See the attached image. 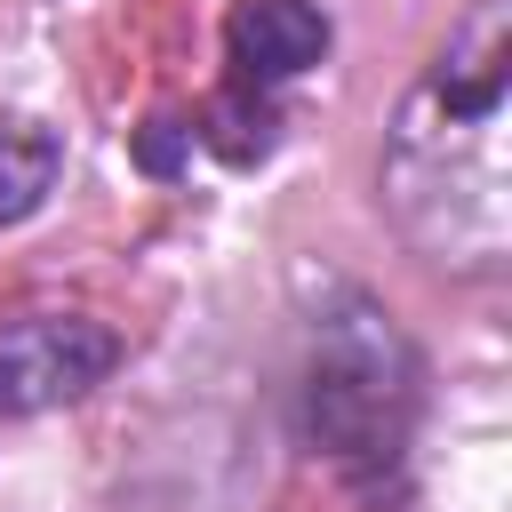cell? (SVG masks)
Returning <instances> with one entry per match:
<instances>
[{
    "mask_svg": "<svg viewBox=\"0 0 512 512\" xmlns=\"http://www.w3.org/2000/svg\"><path fill=\"white\" fill-rule=\"evenodd\" d=\"M304 432L312 448L352 480L384 488L408 464L416 432V352L392 328V312L360 288H328L312 312V352H304Z\"/></svg>",
    "mask_w": 512,
    "mask_h": 512,
    "instance_id": "obj_2",
    "label": "cell"
},
{
    "mask_svg": "<svg viewBox=\"0 0 512 512\" xmlns=\"http://www.w3.org/2000/svg\"><path fill=\"white\" fill-rule=\"evenodd\" d=\"M120 360L104 320L80 312H32L0 328V416H32L56 400H80L88 384H104Z\"/></svg>",
    "mask_w": 512,
    "mask_h": 512,
    "instance_id": "obj_3",
    "label": "cell"
},
{
    "mask_svg": "<svg viewBox=\"0 0 512 512\" xmlns=\"http://www.w3.org/2000/svg\"><path fill=\"white\" fill-rule=\"evenodd\" d=\"M504 104H512V0H472L384 128L376 160L384 208L400 240L456 280H496L512 264Z\"/></svg>",
    "mask_w": 512,
    "mask_h": 512,
    "instance_id": "obj_1",
    "label": "cell"
},
{
    "mask_svg": "<svg viewBox=\"0 0 512 512\" xmlns=\"http://www.w3.org/2000/svg\"><path fill=\"white\" fill-rule=\"evenodd\" d=\"M224 48H232V88H280L296 72H312L328 56V16L312 0H232V24H224Z\"/></svg>",
    "mask_w": 512,
    "mask_h": 512,
    "instance_id": "obj_4",
    "label": "cell"
},
{
    "mask_svg": "<svg viewBox=\"0 0 512 512\" xmlns=\"http://www.w3.org/2000/svg\"><path fill=\"white\" fill-rule=\"evenodd\" d=\"M56 168H64L56 128L32 120V112H0V224L32 216L48 200V184H56Z\"/></svg>",
    "mask_w": 512,
    "mask_h": 512,
    "instance_id": "obj_5",
    "label": "cell"
},
{
    "mask_svg": "<svg viewBox=\"0 0 512 512\" xmlns=\"http://www.w3.org/2000/svg\"><path fill=\"white\" fill-rule=\"evenodd\" d=\"M200 136H208L224 160H256V152L272 144V104H264L256 88H232V96L208 112V128H200Z\"/></svg>",
    "mask_w": 512,
    "mask_h": 512,
    "instance_id": "obj_6",
    "label": "cell"
},
{
    "mask_svg": "<svg viewBox=\"0 0 512 512\" xmlns=\"http://www.w3.org/2000/svg\"><path fill=\"white\" fill-rule=\"evenodd\" d=\"M176 144H192V128L152 120V136H144V168H176Z\"/></svg>",
    "mask_w": 512,
    "mask_h": 512,
    "instance_id": "obj_7",
    "label": "cell"
}]
</instances>
